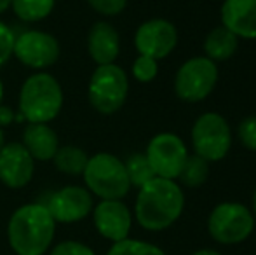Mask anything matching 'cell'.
Returning a JSON list of instances; mask_svg holds the SVG:
<instances>
[{
  "label": "cell",
  "mask_w": 256,
  "mask_h": 255,
  "mask_svg": "<svg viewBox=\"0 0 256 255\" xmlns=\"http://www.w3.org/2000/svg\"><path fill=\"white\" fill-rule=\"evenodd\" d=\"M185 196L174 180L154 177L138 189L134 204L136 222L152 232L171 227L183 213Z\"/></svg>",
  "instance_id": "6da1fadb"
},
{
  "label": "cell",
  "mask_w": 256,
  "mask_h": 255,
  "mask_svg": "<svg viewBox=\"0 0 256 255\" xmlns=\"http://www.w3.org/2000/svg\"><path fill=\"white\" fill-rule=\"evenodd\" d=\"M56 234V220L42 203L18 208L7 224V239L16 255H44Z\"/></svg>",
  "instance_id": "7a4b0ae2"
},
{
  "label": "cell",
  "mask_w": 256,
  "mask_h": 255,
  "mask_svg": "<svg viewBox=\"0 0 256 255\" xmlns=\"http://www.w3.org/2000/svg\"><path fill=\"white\" fill-rule=\"evenodd\" d=\"M63 107V89L48 72L30 75L20 91V114L28 123L48 124L56 119Z\"/></svg>",
  "instance_id": "3957f363"
},
{
  "label": "cell",
  "mask_w": 256,
  "mask_h": 255,
  "mask_svg": "<svg viewBox=\"0 0 256 255\" xmlns=\"http://www.w3.org/2000/svg\"><path fill=\"white\" fill-rule=\"evenodd\" d=\"M82 177L88 191L102 199H122L131 189L124 161L108 152L89 157Z\"/></svg>",
  "instance_id": "277c9868"
},
{
  "label": "cell",
  "mask_w": 256,
  "mask_h": 255,
  "mask_svg": "<svg viewBox=\"0 0 256 255\" xmlns=\"http://www.w3.org/2000/svg\"><path fill=\"white\" fill-rule=\"evenodd\" d=\"M129 79L124 68L118 65H98L91 75L88 88V96L92 109L98 110L103 116H112L128 100Z\"/></svg>",
  "instance_id": "5b68a950"
},
{
  "label": "cell",
  "mask_w": 256,
  "mask_h": 255,
  "mask_svg": "<svg viewBox=\"0 0 256 255\" xmlns=\"http://www.w3.org/2000/svg\"><path fill=\"white\" fill-rule=\"evenodd\" d=\"M251 210L237 201L216 204L208 217V231L214 241L222 245H239L246 241L254 229Z\"/></svg>",
  "instance_id": "8992f818"
},
{
  "label": "cell",
  "mask_w": 256,
  "mask_h": 255,
  "mask_svg": "<svg viewBox=\"0 0 256 255\" xmlns=\"http://www.w3.org/2000/svg\"><path fill=\"white\" fill-rule=\"evenodd\" d=\"M194 154L208 163L222 161L232 147V131L226 119L218 112H206L192 126Z\"/></svg>",
  "instance_id": "52a82bcc"
},
{
  "label": "cell",
  "mask_w": 256,
  "mask_h": 255,
  "mask_svg": "<svg viewBox=\"0 0 256 255\" xmlns=\"http://www.w3.org/2000/svg\"><path fill=\"white\" fill-rule=\"evenodd\" d=\"M218 82V67L206 56H194L178 68L174 93L180 100L197 103L208 98Z\"/></svg>",
  "instance_id": "ba28073f"
},
{
  "label": "cell",
  "mask_w": 256,
  "mask_h": 255,
  "mask_svg": "<svg viewBox=\"0 0 256 255\" xmlns=\"http://www.w3.org/2000/svg\"><path fill=\"white\" fill-rule=\"evenodd\" d=\"M145 156L155 177L176 180L188 157V149L174 133H158L148 142Z\"/></svg>",
  "instance_id": "9c48e42d"
},
{
  "label": "cell",
  "mask_w": 256,
  "mask_h": 255,
  "mask_svg": "<svg viewBox=\"0 0 256 255\" xmlns=\"http://www.w3.org/2000/svg\"><path fill=\"white\" fill-rule=\"evenodd\" d=\"M12 55L28 68L44 70L60 58V42L51 34L26 30L14 39Z\"/></svg>",
  "instance_id": "30bf717a"
},
{
  "label": "cell",
  "mask_w": 256,
  "mask_h": 255,
  "mask_svg": "<svg viewBox=\"0 0 256 255\" xmlns=\"http://www.w3.org/2000/svg\"><path fill=\"white\" fill-rule=\"evenodd\" d=\"M178 44V30L168 20L155 18L140 25L134 34V46L140 55L162 60L174 51Z\"/></svg>",
  "instance_id": "8fae6325"
},
{
  "label": "cell",
  "mask_w": 256,
  "mask_h": 255,
  "mask_svg": "<svg viewBox=\"0 0 256 255\" xmlns=\"http://www.w3.org/2000/svg\"><path fill=\"white\" fill-rule=\"evenodd\" d=\"M46 206L56 224L80 222L92 211V194L80 185H66L54 192Z\"/></svg>",
  "instance_id": "7c38bea8"
},
{
  "label": "cell",
  "mask_w": 256,
  "mask_h": 255,
  "mask_svg": "<svg viewBox=\"0 0 256 255\" xmlns=\"http://www.w3.org/2000/svg\"><path fill=\"white\" fill-rule=\"evenodd\" d=\"M92 220L96 231L112 243L129 238L132 215L122 199H102L92 208Z\"/></svg>",
  "instance_id": "4fadbf2b"
},
{
  "label": "cell",
  "mask_w": 256,
  "mask_h": 255,
  "mask_svg": "<svg viewBox=\"0 0 256 255\" xmlns=\"http://www.w3.org/2000/svg\"><path fill=\"white\" fill-rule=\"evenodd\" d=\"M35 171V159L21 142H10L0 149V180L10 189L30 184Z\"/></svg>",
  "instance_id": "5bb4252c"
},
{
  "label": "cell",
  "mask_w": 256,
  "mask_h": 255,
  "mask_svg": "<svg viewBox=\"0 0 256 255\" xmlns=\"http://www.w3.org/2000/svg\"><path fill=\"white\" fill-rule=\"evenodd\" d=\"M222 25L239 39H256V0H225Z\"/></svg>",
  "instance_id": "9a60e30c"
},
{
  "label": "cell",
  "mask_w": 256,
  "mask_h": 255,
  "mask_svg": "<svg viewBox=\"0 0 256 255\" xmlns=\"http://www.w3.org/2000/svg\"><path fill=\"white\" fill-rule=\"evenodd\" d=\"M88 51L96 65L115 63L120 53V37L114 25L98 21L92 25L88 35Z\"/></svg>",
  "instance_id": "2e32d148"
},
{
  "label": "cell",
  "mask_w": 256,
  "mask_h": 255,
  "mask_svg": "<svg viewBox=\"0 0 256 255\" xmlns=\"http://www.w3.org/2000/svg\"><path fill=\"white\" fill-rule=\"evenodd\" d=\"M21 143L35 161H52L54 154L60 149L58 133L49 124L42 123H28Z\"/></svg>",
  "instance_id": "e0dca14e"
},
{
  "label": "cell",
  "mask_w": 256,
  "mask_h": 255,
  "mask_svg": "<svg viewBox=\"0 0 256 255\" xmlns=\"http://www.w3.org/2000/svg\"><path fill=\"white\" fill-rule=\"evenodd\" d=\"M237 48H239V37L234 35L223 25L212 28L204 39L206 58H209L214 63L226 62L228 58H232L234 53L237 51Z\"/></svg>",
  "instance_id": "ac0fdd59"
},
{
  "label": "cell",
  "mask_w": 256,
  "mask_h": 255,
  "mask_svg": "<svg viewBox=\"0 0 256 255\" xmlns=\"http://www.w3.org/2000/svg\"><path fill=\"white\" fill-rule=\"evenodd\" d=\"M88 159L89 156L82 149L74 145H64L60 147L58 152L54 154L52 163L58 168V171H61L64 175H72V177H77V175L84 173Z\"/></svg>",
  "instance_id": "d6986e66"
},
{
  "label": "cell",
  "mask_w": 256,
  "mask_h": 255,
  "mask_svg": "<svg viewBox=\"0 0 256 255\" xmlns=\"http://www.w3.org/2000/svg\"><path fill=\"white\" fill-rule=\"evenodd\" d=\"M56 0H12L14 14L26 23H37L42 21L52 13Z\"/></svg>",
  "instance_id": "ffe728a7"
},
{
  "label": "cell",
  "mask_w": 256,
  "mask_h": 255,
  "mask_svg": "<svg viewBox=\"0 0 256 255\" xmlns=\"http://www.w3.org/2000/svg\"><path fill=\"white\" fill-rule=\"evenodd\" d=\"M209 177V163L197 154H188L180 173V180L186 187H200Z\"/></svg>",
  "instance_id": "44dd1931"
},
{
  "label": "cell",
  "mask_w": 256,
  "mask_h": 255,
  "mask_svg": "<svg viewBox=\"0 0 256 255\" xmlns=\"http://www.w3.org/2000/svg\"><path fill=\"white\" fill-rule=\"evenodd\" d=\"M126 171H128V178H129V184L131 187H143L146 182H150L155 177L152 166H150L148 159H146L145 154H131L128 157V161L124 163Z\"/></svg>",
  "instance_id": "7402d4cb"
},
{
  "label": "cell",
  "mask_w": 256,
  "mask_h": 255,
  "mask_svg": "<svg viewBox=\"0 0 256 255\" xmlns=\"http://www.w3.org/2000/svg\"><path fill=\"white\" fill-rule=\"evenodd\" d=\"M106 255H166V252L152 243L126 238L122 241L114 243Z\"/></svg>",
  "instance_id": "603a6c76"
},
{
  "label": "cell",
  "mask_w": 256,
  "mask_h": 255,
  "mask_svg": "<svg viewBox=\"0 0 256 255\" xmlns=\"http://www.w3.org/2000/svg\"><path fill=\"white\" fill-rule=\"evenodd\" d=\"M158 62L150 56L140 55L132 63V75L138 82H152L157 77Z\"/></svg>",
  "instance_id": "cb8c5ba5"
},
{
  "label": "cell",
  "mask_w": 256,
  "mask_h": 255,
  "mask_svg": "<svg viewBox=\"0 0 256 255\" xmlns=\"http://www.w3.org/2000/svg\"><path fill=\"white\" fill-rule=\"evenodd\" d=\"M239 140L246 149L256 150V116H250L240 121L239 124Z\"/></svg>",
  "instance_id": "d4e9b609"
},
{
  "label": "cell",
  "mask_w": 256,
  "mask_h": 255,
  "mask_svg": "<svg viewBox=\"0 0 256 255\" xmlns=\"http://www.w3.org/2000/svg\"><path fill=\"white\" fill-rule=\"evenodd\" d=\"M14 32L0 20V67L6 65L12 56V49H14Z\"/></svg>",
  "instance_id": "484cf974"
},
{
  "label": "cell",
  "mask_w": 256,
  "mask_h": 255,
  "mask_svg": "<svg viewBox=\"0 0 256 255\" xmlns=\"http://www.w3.org/2000/svg\"><path fill=\"white\" fill-rule=\"evenodd\" d=\"M51 255H96V253L92 252L91 246L84 245V243L66 239V241L58 243L51 250Z\"/></svg>",
  "instance_id": "4316f807"
},
{
  "label": "cell",
  "mask_w": 256,
  "mask_h": 255,
  "mask_svg": "<svg viewBox=\"0 0 256 255\" xmlns=\"http://www.w3.org/2000/svg\"><path fill=\"white\" fill-rule=\"evenodd\" d=\"M88 4L103 16H115L126 9L128 0H88Z\"/></svg>",
  "instance_id": "83f0119b"
},
{
  "label": "cell",
  "mask_w": 256,
  "mask_h": 255,
  "mask_svg": "<svg viewBox=\"0 0 256 255\" xmlns=\"http://www.w3.org/2000/svg\"><path fill=\"white\" fill-rule=\"evenodd\" d=\"M14 119V114L12 110L9 109V107H0V126H6V124H9L10 121Z\"/></svg>",
  "instance_id": "f1b7e54d"
},
{
  "label": "cell",
  "mask_w": 256,
  "mask_h": 255,
  "mask_svg": "<svg viewBox=\"0 0 256 255\" xmlns=\"http://www.w3.org/2000/svg\"><path fill=\"white\" fill-rule=\"evenodd\" d=\"M192 255H222V253L216 252V250H211V248H202V250H197V252H194Z\"/></svg>",
  "instance_id": "f546056e"
},
{
  "label": "cell",
  "mask_w": 256,
  "mask_h": 255,
  "mask_svg": "<svg viewBox=\"0 0 256 255\" xmlns=\"http://www.w3.org/2000/svg\"><path fill=\"white\" fill-rule=\"evenodd\" d=\"M10 4H12V0H0V14H2L4 11L9 9Z\"/></svg>",
  "instance_id": "4dcf8cb0"
},
{
  "label": "cell",
  "mask_w": 256,
  "mask_h": 255,
  "mask_svg": "<svg viewBox=\"0 0 256 255\" xmlns=\"http://www.w3.org/2000/svg\"><path fill=\"white\" fill-rule=\"evenodd\" d=\"M251 213H253V217L256 220V187H254V192H253V210H251Z\"/></svg>",
  "instance_id": "1f68e13d"
},
{
  "label": "cell",
  "mask_w": 256,
  "mask_h": 255,
  "mask_svg": "<svg viewBox=\"0 0 256 255\" xmlns=\"http://www.w3.org/2000/svg\"><path fill=\"white\" fill-rule=\"evenodd\" d=\"M6 145V135H4V129H2V126H0V149Z\"/></svg>",
  "instance_id": "d6a6232c"
},
{
  "label": "cell",
  "mask_w": 256,
  "mask_h": 255,
  "mask_svg": "<svg viewBox=\"0 0 256 255\" xmlns=\"http://www.w3.org/2000/svg\"><path fill=\"white\" fill-rule=\"evenodd\" d=\"M2 100H4V82L0 79V107H2Z\"/></svg>",
  "instance_id": "836d02e7"
}]
</instances>
